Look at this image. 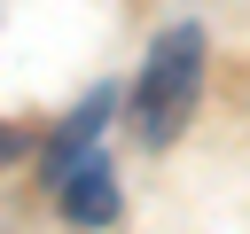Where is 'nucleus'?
<instances>
[{
	"label": "nucleus",
	"mask_w": 250,
	"mask_h": 234,
	"mask_svg": "<svg viewBox=\"0 0 250 234\" xmlns=\"http://www.w3.org/2000/svg\"><path fill=\"white\" fill-rule=\"evenodd\" d=\"M109 109H117V94L102 86V94H86V101H78V109L62 117V133L47 140V179H62V172H70L78 156H94V133L109 125Z\"/></svg>",
	"instance_id": "obj_3"
},
{
	"label": "nucleus",
	"mask_w": 250,
	"mask_h": 234,
	"mask_svg": "<svg viewBox=\"0 0 250 234\" xmlns=\"http://www.w3.org/2000/svg\"><path fill=\"white\" fill-rule=\"evenodd\" d=\"M8 156H23V133H16V125H0V164H8Z\"/></svg>",
	"instance_id": "obj_4"
},
{
	"label": "nucleus",
	"mask_w": 250,
	"mask_h": 234,
	"mask_svg": "<svg viewBox=\"0 0 250 234\" xmlns=\"http://www.w3.org/2000/svg\"><path fill=\"white\" fill-rule=\"evenodd\" d=\"M55 203H62V218H78V226H109V218H117V172H109V156H78V164L55 179Z\"/></svg>",
	"instance_id": "obj_2"
},
{
	"label": "nucleus",
	"mask_w": 250,
	"mask_h": 234,
	"mask_svg": "<svg viewBox=\"0 0 250 234\" xmlns=\"http://www.w3.org/2000/svg\"><path fill=\"white\" fill-rule=\"evenodd\" d=\"M195 94H203V31L180 23V31H164V39L148 47V62H141V86H133V133H141L148 148H164V140L188 125Z\"/></svg>",
	"instance_id": "obj_1"
}]
</instances>
